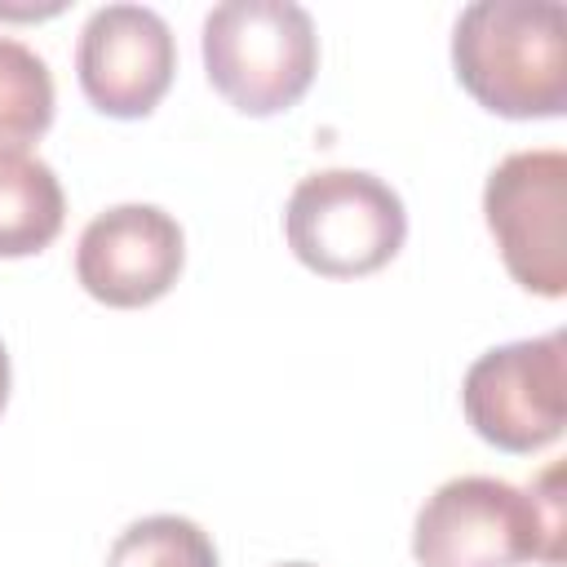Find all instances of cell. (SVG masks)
<instances>
[{
  "label": "cell",
  "mask_w": 567,
  "mask_h": 567,
  "mask_svg": "<svg viewBox=\"0 0 567 567\" xmlns=\"http://www.w3.org/2000/svg\"><path fill=\"white\" fill-rule=\"evenodd\" d=\"M66 221L58 173L27 151H0V257L44 252Z\"/></svg>",
  "instance_id": "9c48e42d"
},
{
  "label": "cell",
  "mask_w": 567,
  "mask_h": 567,
  "mask_svg": "<svg viewBox=\"0 0 567 567\" xmlns=\"http://www.w3.org/2000/svg\"><path fill=\"white\" fill-rule=\"evenodd\" d=\"M292 257L323 279H359L390 266L408 239V213L390 182L363 168L301 177L284 208Z\"/></svg>",
  "instance_id": "277c9868"
},
{
  "label": "cell",
  "mask_w": 567,
  "mask_h": 567,
  "mask_svg": "<svg viewBox=\"0 0 567 567\" xmlns=\"http://www.w3.org/2000/svg\"><path fill=\"white\" fill-rule=\"evenodd\" d=\"M53 124L49 62L22 40L0 35V151H27Z\"/></svg>",
  "instance_id": "30bf717a"
},
{
  "label": "cell",
  "mask_w": 567,
  "mask_h": 567,
  "mask_svg": "<svg viewBox=\"0 0 567 567\" xmlns=\"http://www.w3.org/2000/svg\"><path fill=\"white\" fill-rule=\"evenodd\" d=\"M186 266V235L159 204H115L97 213L75 244L80 288L115 310L159 301Z\"/></svg>",
  "instance_id": "ba28073f"
},
{
  "label": "cell",
  "mask_w": 567,
  "mask_h": 567,
  "mask_svg": "<svg viewBox=\"0 0 567 567\" xmlns=\"http://www.w3.org/2000/svg\"><path fill=\"white\" fill-rule=\"evenodd\" d=\"M279 567H315V563H279Z\"/></svg>",
  "instance_id": "4fadbf2b"
},
{
  "label": "cell",
  "mask_w": 567,
  "mask_h": 567,
  "mask_svg": "<svg viewBox=\"0 0 567 567\" xmlns=\"http://www.w3.org/2000/svg\"><path fill=\"white\" fill-rule=\"evenodd\" d=\"M177 71L168 22L146 4H102L89 13L75 44L84 97L111 120H142L159 106Z\"/></svg>",
  "instance_id": "52a82bcc"
},
{
  "label": "cell",
  "mask_w": 567,
  "mask_h": 567,
  "mask_svg": "<svg viewBox=\"0 0 567 567\" xmlns=\"http://www.w3.org/2000/svg\"><path fill=\"white\" fill-rule=\"evenodd\" d=\"M9 381H13V372H9V350L0 346V412H4V403H9Z\"/></svg>",
  "instance_id": "7c38bea8"
},
{
  "label": "cell",
  "mask_w": 567,
  "mask_h": 567,
  "mask_svg": "<svg viewBox=\"0 0 567 567\" xmlns=\"http://www.w3.org/2000/svg\"><path fill=\"white\" fill-rule=\"evenodd\" d=\"M106 567H217V549L199 523L182 514H151L111 540Z\"/></svg>",
  "instance_id": "8fae6325"
},
{
  "label": "cell",
  "mask_w": 567,
  "mask_h": 567,
  "mask_svg": "<svg viewBox=\"0 0 567 567\" xmlns=\"http://www.w3.org/2000/svg\"><path fill=\"white\" fill-rule=\"evenodd\" d=\"M567 545L558 465L532 487L492 474H461L439 483L412 523L416 567H558Z\"/></svg>",
  "instance_id": "6da1fadb"
},
{
  "label": "cell",
  "mask_w": 567,
  "mask_h": 567,
  "mask_svg": "<svg viewBox=\"0 0 567 567\" xmlns=\"http://www.w3.org/2000/svg\"><path fill=\"white\" fill-rule=\"evenodd\" d=\"M483 221L509 279L536 297L567 292V155L514 151L483 186Z\"/></svg>",
  "instance_id": "8992f818"
},
{
  "label": "cell",
  "mask_w": 567,
  "mask_h": 567,
  "mask_svg": "<svg viewBox=\"0 0 567 567\" xmlns=\"http://www.w3.org/2000/svg\"><path fill=\"white\" fill-rule=\"evenodd\" d=\"M461 89L505 120L567 111V9L558 0H478L452 27Z\"/></svg>",
  "instance_id": "7a4b0ae2"
},
{
  "label": "cell",
  "mask_w": 567,
  "mask_h": 567,
  "mask_svg": "<svg viewBox=\"0 0 567 567\" xmlns=\"http://www.w3.org/2000/svg\"><path fill=\"white\" fill-rule=\"evenodd\" d=\"M470 430L514 456L540 452L567 425V337L545 332L478 354L461 381Z\"/></svg>",
  "instance_id": "5b68a950"
},
{
  "label": "cell",
  "mask_w": 567,
  "mask_h": 567,
  "mask_svg": "<svg viewBox=\"0 0 567 567\" xmlns=\"http://www.w3.org/2000/svg\"><path fill=\"white\" fill-rule=\"evenodd\" d=\"M208 84L244 115L297 106L319 71L315 18L292 0H226L204 18Z\"/></svg>",
  "instance_id": "3957f363"
}]
</instances>
